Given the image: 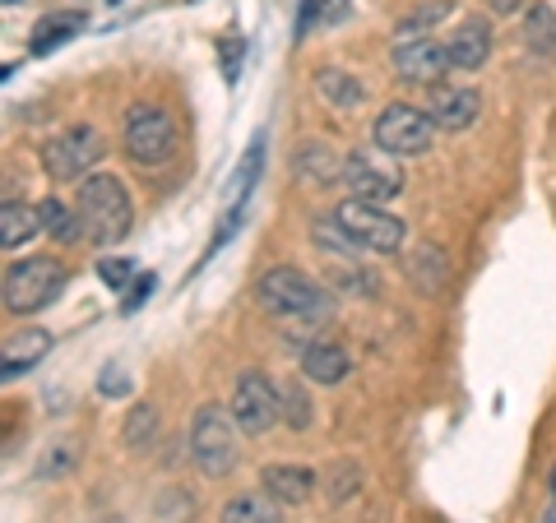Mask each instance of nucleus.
Wrapping results in <instances>:
<instances>
[{"instance_id":"obj_1","label":"nucleus","mask_w":556,"mask_h":523,"mask_svg":"<svg viewBox=\"0 0 556 523\" xmlns=\"http://www.w3.org/2000/svg\"><path fill=\"white\" fill-rule=\"evenodd\" d=\"M75 208L84 218V237H89L93 246H116L135 222V204L116 177H84Z\"/></svg>"},{"instance_id":"obj_2","label":"nucleus","mask_w":556,"mask_h":523,"mask_svg":"<svg viewBox=\"0 0 556 523\" xmlns=\"http://www.w3.org/2000/svg\"><path fill=\"white\" fill-rule=\"evenodd\" d=\"M255 296L269 316H288V320H325L334 310V302L320 292L316 278H306L302 269H288V265L260 273Z\"/></svg>"},{"instance_id":"obj_3","label":"nucleus","mask_w":556,"mask_h":523,"mask_svg":"<svg viewBox=\"0 0 556 523\" xmlns=\"http://www.w3.org/2000/svg\"><path fill=\"white\" fill-rule=\"evenodd\" d=\"M65 278H70L65 265L51 255L20 259V265L5 269V310H14V316H38V310H47L61 296Z\"/></svg>"},{"instance_id":"obj_4","label":"nucleus","mask_w":556,"mask_h":523,"mask_svg":"<svg viewBox=\"0 0 556 523\" xmlns=\"http://www.w3.org/2000/svg\"><path fill=\"white\" fill-rule=\"evenodd\" d=\"M237 417H228L218 404H204L190 417V459H195L208 477H228L237 468Z\"/></svg>"},{"instance_id":"obj_5","label":"nucleus","mask_w":556,"mask_h":523,"mask_svg":"<svg viewBox=\"0 0 556 523\" xmlns=\"http://www.w3.org/2000/svg\"><path fill=\"white\" fill-rule=\"evenodd\" d=\"M431 130L437 126H431L427 112L408 107V102H390V107L376 116L371 139L386 158H417V153L431 149Z\"/></svg>"},{"instance_id":"obj_6","label":"nucleus","mask_w":556,"mask_h":523,"mask_svg":"<svg viewBox=\"0 0 556 523\" xmlns=\"http://www.w3.org/2000/svg\"><path fill=\"white\" fill-rule=\"evenodd\" d=\"M339 228L357 241L362 251H380V255H394L399 246H404V222H399L394 214H386L380 204H367V200H343L334 208Z\"/></svg>"},{"instance_id":"obj_7","label":"nucleus","mask_w":556,"mask_h":523,"mask_svg":"<svg viewBox=\"0 0 556 523\" xmlns=\"http://www.w3.org/2000/svg\"><path fill=\"white\" fill-rule=\"evenodd\" d=\"M98 158H102V135L93 126H70V130H61L42 149V167H47V177L56 181V186L84 181Z\"/></svg>"},{"instance_id":"obj_8","label":"nucleus","mask_w":556,"mask_h":523,"mask_svg":"<svg viewBox=\"0 0 556 523\" xmlns=\"http://www.w3.org/2000/svg\"><path fill=\"white\" fill-rule=\"evenodd\" d=\"M126 153L139 167H163L177 153V126L163 107H135L126 116Z\"/></svg>"},{"instance_id":"obj_9","label":"nucleus","mask_w":556,"mask_h":523,"mask_svg":"<svg viewBox=\"0 0 556 523\" xmlns=\"http://www.w3.org/2000/svg\"><path fill=\"white\" fill-rule=\"evenodd\" d=\"M232 417L247 435H265L283 417V390H274V380L265 371H241L232 390Z\"/></svg>"},{"instance_id":"obj_10","label":"nucleus","mask_w":556,"mask_h":523,"mask_svg":"<svg viewBox=\"0 0 556 523\" xmlns=\"http://www.w3.org/2000/svg\"><path fill=\"white\" fill-rule=\"evenodd\" d=\"M394 69H399V79H408V84H427V89H437V84L445 79V69H450V51L441 38H404L394 47Z\"/></svg>"},{"instance_id":"obj_11","label":"nucleus","mask_w":556,"mask_h":523,"mask_svg":"<svg viewBox=\"0 0 556 523\" xmlns=\"http://www.w3.org/2000/svg\"><path fill=\"white\" fill-rule=\"evenodd\" d=\"M343 181H348V190H353V200H367V204H386L404 190V177H399L390 163H376L371 153L343 158Z\"/></svg>"},{"instance_id":"obj_12","label":"nucleus","mask_w":556,"mask_h":523,"mask_svg":"<svg viewBox=\"0 0 556 523\" xmlns=\"http://www.w3.org/2000/svg\"><path fill=\"white\" fill-rule=\"evenodd\" d=\"M422 112L431 116V126L437 130L459 135L482 116V98H478V89H464V84H437V89L427 93Z\"/></svg>"},{"instance_id":"obj_13","label":"nucleus","mask_w":556,"mask_h":523,"mask_svg":"<svg viewBox=\"0 0 556 523\" xmlns=\"http://www.w3.org/2000/svg\"><path fill=\"white\" fill-rule=\"evenodd\" d=\"M445 51H450V69H459V75H473V69L486 56H492V24H486V20H464L445 38Z\"/></svg>"},{"instance_id":"obj_14","label":"nucleus","mask_w":556,"mask_h":523,"mask_svg":"<svg viewBox=\"0 0 556 523\" xmlns=\"http://www.w3.org/2000/svg\"><path fill=\"white\" fill-rule=\"evenodd\" d=\"M47 353H51V334H47V329H20V334L5 339V347H0V375H5V380L28 375Z\"/></svg>"},{"instance_id":"obj_15","label":"nucleus","mask_w":556,"mask_h":523,"mask_svg":"<svg viewBox=\"0 0 556 523\" xmlns=\"http://www.w3.org/2000/svg\"><path fill=\"white\" fill-rule=\"evenodd\" d=\"M260 482H265V492L278 500V505H306L311 496H316V473L302 463H274L260 473Z\"/></svg>"},{"instance_id":"obj_16","label":"nucleus","mask_w":556,"mask_h":523,"mask_svg":"<svg viewBox=\"0 0 556 523\" xmlns=\"http://www.w3.org/2000/svg\"><path fill=\"white\" fill-rule=\"evenodd\" d=\"M38 232H42V208L38 204H24V200H5V208H0V246L20 251Z\"/></svg>"},{"instance_id":"obj_17","label":"nucleus","mask_w":556,"mask_h":523,"mask_svg":"<svg viewBox=\"0 0 556 523\" xmlns=\"http://www.w3.org/2000/svg\"><path fill=\"white\" fill-rule=\"evenodd\" d=\"M292 171H298V181L320 190V186H334L343 177V163L334 158V149H329V144H320V139L311 144V139H306V144L298 149V158H292Z\"/></svg>"},{"instance_id":"obj_18","label":"nucleus","mask_w":556,"mask_h":523,"mask_svg":"<svg viewBox=\"0 0 556 523\" xmlns=\"http://www.w3.org/2000/svg\"><path fill=\"white\" fill-rule=\"evenodd\" d=\"M348 371H353V366H348V353L339 343H311L302 353V375L316 380V385H339Z\"/></svg>"},{"instance_id":"obj_19","label":"nucleus","mask_w":556,"mask_h":523,"mask_svg":"<svg viewBox=\"0 0 556 523\" xmlns=\"http://www.w3.org/2000/svg\"><path fill=\"white\" fill-rule=\"evenodd\" d=\"M84 24H89V14H84V10H61V14H47V20H38V28H33V56L56 51L61 42L75 38V33H84Z\"/></svg>"},{"instance_id":"obj_20","label":"nucleus","mask_w":556,"mask_h":523,"mask_svg":"<svg viewBox=\"0 0 556 523\" xmlns=\"http://www.w3.org/2000/svg\"><path fill=\"white\" fill-rule=\"evenodd\" d=\"M353 14V0H302L298 10V42L311 38L316 28H334Z\"/></svg>"},{"instance_id":"obj_21","label":"nucleus","mask_w":556,"mask_h":523,"mask_svg":"<svg viewBox=\"0 0 556 523\" xmlns=\"http://www.w3.org/2000/svg\"><path fill=\"white\" fill-rule=\"evenodd\" d=\"M38 208H42V232H47V237H56L61 246H75V241L84 237V218H79V208L61 204L56 195L42 200Z\"/></svg>"},{"instance_id":"obj_22","label":"nucleus","mask_w":556,"mask_h":523,"mask_svg":"<svg viewBox=\"0 0 556 523\" xmlns=\"http://www.w3.org/2000/svg\"><path fill=\"white\" fill-rule=\"evenodd\" d=\"M218 523H283V514H278V500L265 492V496H232L223 505Z\"/></svg>"},{"instance_id":"obj_23","label":"nucleus","mask_w":556,"mask_h":523,"mask_svg":"<svg viewBox=\"0 0 556 523\" xmlns=\"http://www.w3.org/2000/svg\"><path fill=\"white\" fill-rule=\"evenodd\" d=\"M316 89H320V98L329 102V107H357V102L362 98H367V89H362V84L353 79V75H343V69H334V65H329V69H320V75H316Z\"/></svg>"},{"instance_id":"obj_24","label":"nucleus","mask_w":556,"mask_h":523,"mask_svg":"<svg viewBox=\"0 0 556 523\" xmlns=\"http://www.w3.org/2000/svg\"><path fill=\"white\" fill-rule=\"evenodd\" d=\"M260 167H265V135H255L251 139V149H247V163L237 167V204H247L251 200V190H255V181H260Z\"/></svg>"},{"instance_id":"obj_25","label":"nucleus","mask_w":556,"mask_h":523,"mask_svg":"<svg viewBox=\"0 0 556 523\" xmlns=\"http://www.w3.org/2000/svg\"><path fill=\"white\" fill-rule=\"evenodd\" d=\"M529 42L533 47H543V51H552L556 47V14L547 10V5H533V14H529Z\"/></svg>"},{"instance_id":"obj_26","label":"nucleus","mask_w":556,"mask_h":523,"mask_svg":"<svg viewBox=\"0 0 556 523\" xmlns=\"http://www.w3.org/2000/svg\"><path fill=\"white\" fill-rule=\"evenodd\" d=\"M153 426H159V412H153L149 404H139V408L130 412V422H126V441H130L135 449H144L149 435H153Z\"/></svg>"},{"instance_id":"obj_27","label":"nucleus","mask_w":556,"mask_h":523,"mask_svg":"<svg viewBox=\"0 0 556 523\" xmlns=\"http://www.w3.org/2000/svg\"><path fill=\"white\" fill-rule=\"evenodd\" d=\"M98 278L108 288H126L130 278H139V273H135V259H98Z\"/></svg>"},{"instance_id":"obj_28","label":"nucleus","mask_w":556,"mask_h":523,"mask_svg":"<svg viewBox=\"0 0 556 523\" xmlns=\"http://www.w3.org/2000/svg\"><path fill=\"white\" fill-rule=\"evenodd\" d=\"M98 390L108 394V398H130V375L121 371V366H108V371H102V380H98Z\"/></svg>"},{"instance_id":"obj_29","label":"nucleus","mask_w":556,"mask_h":523,"mask_svg":"<svg viewBox=\"0 0 556 523\" xmlns=\"http://www.w3.org/2000/svg\"><path fill=\"white\" fill-rule=\"evenodd\" d=\"M153 288H159V278H153V273H139V278H135V288L126 292V302H121V310H126V316H130V310H139V306L149 302V292H153Z\"/></svg>"},{"instance_id":"obj_30","label":"nucleus","mask_w":556,"mask_h":523,"mask_svg":"<svg viewBox=\"0 0 556 523\" xmlns=\"http://www.w3.org/2000/svg\"><path fill=\"white\" fill-rule=\"evenodd\" d=\"M241 56H247V42H241V38H223V75H228V79L241 75Z\"/></svg>"},{"instance_id":"obj_31","label":"nucleus","mask_w":556,"mask_h":523,"mask_svg":"<svg viewBox=\"0 0 556 523\" xmlns=\"http://www.w3.org/2000/svg\"><path fill=\"white\" fill-rule=\"evenodd\" d=\"M283 417L292 426H311V412H306V398L298 390H283Z\"/></svg>"},{"instance_id":"obj_32","label":"nucleus","mask_w":556,"mask_h":523,"mask_svg":"<svg viewBox=\"0 0 556 523\" xmlns=\"http://www.w3.org/2000/svg\"><path fill=\"white\" fill-rule=\"evenodd\" d=\"M486 5H492V14H515L525 0H486Z\"/></svg>"},{"instance_id":"obj_33","label":"nucleus","mask_w":556,"mask_h":523,"mask_svg":"<svg viewBox=\"0 0 556 523\" xmlns=\"http://www.w3.org/2000/svg\"><path fill=\"white\" fill-rule=\"evenodd\" d=\"M547 486H552V500H556V463H552V477H547Z\"/></svg>"},{"instance_id":"obj_34","label":"nucleus","mask_w":556,"mask_h":523,"mask_svg":"<svg viewBox=\"0 0 556 523\" xmlns=\"http://www.w3.org/2000/svg\"><path fill=\"white\" fill-rule=\"evenodd\" d=\"M543 523H556V500H552V510L543 514Z\"/></svg>"},{"instance_id":"obj_35","label":"nucleus","mask_w":556,"mask_h":523,"mask_svg":"<svg viewBox=\"0 0 556 523\" xmlns=\"http://www.w3.org/2000/svg\"><path fill=\"white\" fill-rule=\"evenodd\" d=\"M108 5H126V0H108Z\"/></svg>"},{"instance_id":"obj_36","label":"nucleus","mask_w":556,"mask_h":523,"mask_svg":"<svg viewBox=\"0 0 556 523\" xmlns=\"http://www.w3.org/2000/svg\"><path fill=\"white\" fill-rule=\"evenodd\" d=\"M5 5H20V0H5Z\"/></svg>"}]
</instances>
